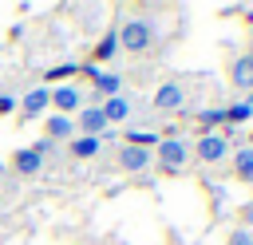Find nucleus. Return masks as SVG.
Listing matches in <instances>:
<instances>
[{"label":"nucleus","mask_w":253,"mask_h":245,"mask_svg":"<svg viewBox=\"0 0 253 245\" xmlns=\"http://www.w3.org/2000/svg\"><path fill=\"white\" fill-rule=\"evenodd\" d=\"M115 36H119V51L142 55V51L154 47V40H158V24L146 20V16H126V20L115 28Z\"/></svg>","instance_id":"f257e3e1"},{"label":"nucleus","mask_w":253,"mask_h":245,"mask_svg":"<svg viewBox=\"0 0 253 245\" xmlns=\"http://www.w3.org/2000/svg\"><path fill=\"white\" fill-rule=\"evenodd\" d=\"M186 158H190V142H182V138H158V170L162 174H178L182 166H186Z\"/></svg>","instance_id":"f03ea898"},{"label":"nucleus","mask_w":253,"mask_h":245,"mask_svg":"<svg viewBox=\"0 0 253 245\" xmlns=\"http://www.w3.org/2000/svg\"><path fill=\"white\" fill-rule=\"evenodd\" d=\"M194 154H198V162L213 166V162H221V158L229 154V138H225L221 130H213V134H202V138L194 142Z\"/></svg>","instance_id":"7ed1b4c3"},{"label":"nucleus","mask_w":253,"mask_h":245,"mask_svg":"<svg viewBox=\"0 0 253 245\" xmlns=\"http://www.w3.org/2000/svg\"><path fill=\"white\" fill-rule=\"evenodd\" d=\"M51 107H55V115H75L79 107H83V95H79V87H71V83H59L55 91H51Z\"/></svg>","instance_id":"20e7f679"},{"label":"nucleus","mask_w":253,"mask_h":245,"mask_svg":"<svg viewBox=\"0 0 253 245\" xmlns=\"http://www.w3.org/2000/svg\"><path fill=\"white\" fill-rule=\"evenodd\" d=\"M154 111H178L182 103H186V87L182 83H158V91H154Z\"/></svg>","instance_id":"39448f33"},{"label":"nucleus","mask_w":253,"mask_h":245,"mask_svg":"<svg viewBox=\"0 0 253 245\" xmlns=\"http://www.w3.org/2000/svg\"><path fill=\"white\" fill-rule=\"evenodd\" d=\"M43 138H47L51 146H55V142H71V138H75V119H67V115H47Z\"/></svg>","instance_id":"423d86ee"},{"label":"nucleus","mask_w":253,"mask_h":245,"mask_svg":"<svg viewBox=\"0 0 253 245\" xmlns=\"http://www.w3.org/2000/svg\"><path fill=\"white\" fill-rule=\"evenodd\" d=\"M75 130H79V134H95V138H103V130H107L103 111H99V107H79V115H75Z\"/></svg>","instance_id":"0eeeda50"},{"label":"nucleus","mask_w":253,"mask_h":245,"mask_svg":"<svg viewBox=\"0 0 253 245\" xmlns=\"http://www.w3.org/2000/svg\"><path fill=\"white\" fill-rule=\"evenodd\" d=\"M40 166H43V154H40V150H32V146H20V150L12 154V170H16L20 178H36V174H40Z\"/></svg>","instance_id":"6e6552de"},{"label":"nucleus","mask_w":253,"mask_h":245,"mask_svg":"<svg viewBox=\"0 0 253 245\" xmlns=\"http://www.w3.org/2000/svg\"><path fill=\"white\" fill-rule=\"evenodd\" d=\"M150 158H154V154H150L146 146H126V142H123V150H119V166H123L126 174L146 170V166H150Z\"/></svg>","instance_id":"1a4fd4ad"},{"label":"nucleus","mask_w":253,"mask_h":245,"mask_svg":"<svg viewBox=\"0 0 253 245\" xmlns=\"http://www.w3.org/2000/svg\"><path fill=\"white\" fill-rule=\"evenodd\" d=\"M47 107H51V91H47V87H32V91L20 99V111H24L28 119H40Z\"/></svg>","instance_id":"9d476101"},{"label":"nucleus","mask_w":253,"mask_h":245,"mask_svg":"<svg viewBox=\"0 0 253 245\" xmlns=\"http://www.w3.org/2000/svg\"><path fill=\"white\" fill-rule=\"evenodd\" d=\"M229 83H233L237 91H253V59H249V55H237V59L229 63Z\"/></svg>","instance_id":"9b49d317"},{"label":"nucleus","mask_w":253,"mask_h":245,"mask_svg":"<svg viewBox=\"0 0 253 245\" xmlns=\"http://www.w3.org/2000/svg\"><path fill=\"white\" fill-rule=\"evenodd\" d=\"M99 111H103L107 122H126V115H130V99H126V95H111V99L99 103Z\"/></svg>","instance_id":"f8f14e48"},{"label":"nucleus","mask_w":253,"mask_h":245,"mask_svg":"<svg viewBox=\"0 0 253 245\" xmlns=\"http://www.w3.org/2000/svg\"><path fill=\"white\" fill-rule=\"evenodd\" d=\"M67 150H71V158H95L99 150H103V138H95V134H75L71 142H67Z\"/></svg>","instance_id":"ddd939ff"},{"label":"nucleus","mask_w":253,"mask_h":245,"mask_svg":"<svg viewBox=\"0 0 253 245\" xmlns=\"http://www.w3.org/2000/svg\"><path fill=\"white\" fill-rule=\"evenodd\" d=\"M115 55H119V36H115V28H107V32L99 36L95 51H91V63H107V59H115Z\"/></svg>","instance_id":"4468645a"},{"label":"nucleus","mask_w":253,"mask_h":245,"mask_svg":"<svg viewBox=\"0 0 253 245\" xmlns=\"http://www.w3.org/2000/svg\"><path fill=\"white\" fill-rule=\"evenodd\" d=\"M233 178L237 182H253V146H237L233 150Z\"/></svg>","instance_id":"2eb2a0df"},{"label":"nucleus","mask_w":253,"mask_h":245,"mask_svg":"<svg viewBox=\"0 0 253 245\" xmlns=\"http://www.w3.org/2000/svg\"><path fill=\"white\" fill-rule=\"evenodd\" d=\"M221 111H225V126L249 122V119H253V99H237V103H229V107H221Z\"/></svg>","instance_id":"dca6fc26"},{"label":"nucleus","mask_w":253,"mask_h":245,"mask_svg":"<svg viewBox=\"0 0 253 245\" xmlns=\"http://www.w3.org/2000/svg\"><path fill=\"white\" fill-rule=\"evenodd\" d=\"M91 83H95V95H103V99H111V95H123V91H119V87H123V79H119V75H111V71H99Z\"/></svg>","instance_id":"f3484780"},{"label":"nucleus","mask_w":253,"mask_h":245,"mask_svg":"<svg viewBox=\"0 0 253 245\" xmlns=\"http://www.w3.org/2000/svg\"><path fill=\"white\" fill-rule=\"evenodd\" d=\"M198 126H202V134H213L217 126H225V111H221V107H206V111L198 115Z\"/></svg>","instance_id":"a211bd4d"},{"label":"nucleus","mask_w":253,"mask_h":245,"mask_svg":"<svg viewBox=\"0 0 253 245\" xmlns=\"http://www.w3.org/2000/svg\"><path fill=\"white\" fill-rule=\"evenodd\" d=\"M126 146H158V134H150V130H126V138H123Z\"/></svg>","instance_id":"6ab92c4d"},{"label":"nucleus","mask_w":253,"mask_h":245,"mask_svg":"<svg viewBox=\"0 0 253 245\" xmlns=\"http://www.w3.org/2000/svg\"><path fill=\"white\" fill-rule=\"evenodd\" d=\"M75 71H79V63H55V67H51L43 79H47V83H59V79H71Z\"/></svg>","instance_id":"aec40b11"},{"label":"nucleus","mask_w":253,"mask_h":245,"mask_svg":"<svg viewBox=\"0 0 253 245\" xmlns=\"http://www.w3.org/2000/svg\"><path fill=\"white\" fill-rule=\"evenodd\" d=\"M225 245H253V233H249V229H233Z\"/></svg>","instance_id":"412c9836"},{"label":"nucleus","mask_w":253,"mask_h":245,"mask_svg":"<svg viewBox=\"0 0 253 245\" xmlns=\"http://www.w3.org/2000/svg\"><path fill=\"white\" fill-rule=\"evenodd\" d=\"M79 71H83L87 79H95V75H99V63H91V59H83V63H79Z\"/></svg>","instance_id":"4be33fe9"},{"label":"nucleus","mask_w":253,"mask_h":245,"mask_svg":"<svg viewBox=\"0 0 253 245\" xmlns=\"http://www.w3.org/2000/svg\"><path fill=\"white\" fill-rule=\"evenodd\" d=\"M16 111V99L12 95H0V115H12Z\"/></svg>","instance_id":"5701e85b"},{"label":"nucleus","mask_w":253,"mask_h":245,"mask_svg":"<svg viewBox=\"0 0 253 245\" xmlns=\"http://www.w3.org/2000/svg\"><path fill=\"white\" fill-rule=\"evenodd\" d=\"M245 146H253V134H249V142H245Z\"/></svg>","instance_id":"b1692460"},{"label":"nucleus","mask_w":253,"mask_h":245,"mask_svg":"<svg viewBox=\"0 0 253 245\" xmlns=\"http://www.w3.org/2000/svg\"><path fill=\"white\" fill-rule=\"evenodd\" d=\"M249 59H253V47H249Z\"/></svg>","instance_id":"393cba45"},{"label":"nucleus","mask_w":253,"mask_h":245,"mask_svg":"<svg viewBox=\"0 0 253 245\" xmlns=\"http://www.w3.org/2000/svg\"><path fill=\"white\" fill-rule=\"evenodd\" d=\"M249 233H253V229H249Z\"/></svg>","instance_id":"a878e982"}]
</instances>
